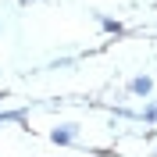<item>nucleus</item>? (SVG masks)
Segmentation results:
<instances>
[{"label":"nucleus","mask_w":157,"mask_h":157,"mask_svg":"<svg viewBox=\"0 0 157 157\" xmlns=\"http://www.w3.org/2000/svg\"><path fill=\"white\" fill-rule=\"evenodd\" d=\"M75 136H78V125H57V128H50V143H54V147H75Z\"/></svg>","instance_id":"nucleus-1"},{"label":"nucleus","mask_w":157,"mask_h":157,"mask_svg":"<svg viewBox=\"0 0 157 157\" xmlns=\"http://www.w3.org/2000/svg\"><path fill=\"white\" fill-rule=\"evenodd\" d=\"M128 93H132V97H150V93H154V78L150 75H136L128 82Z\"/></svg>","instance_id":"nucleus-2"},{"label":"nucleus","mask_w":157,"mask_h":157,"mask_svg":"<svg viewBox=\"0 0 157 157\" xmlns=\"http://www.w3.org/2000/svg\"><path fill=\"white\" fill-rule=\"evenodd\" d=\"M29 121V111L14 107V111H0V125H25Z\"/></svg>","instance_id":"nucleus-3"},{"label":"nucleus","mask_w":157,"mask_h":157,"mask_svg":"<svg viewBox=\"0 0 157 157\" xmlns=\"http://www.w3.org/2000/svg\"><path fill=\"white\" fill-rule=\"evenodd\" d=\"M136 121H147V125H157V104H147V107L136 114Z\"/></svg>","instance_id":"nucleus-4"},{"label":"nucleus","mask_w":157,"mask_h":157,"mask_svg":"<svg viewBox=\"0 0 157 157\" xmlns=\"http://www.w3.org/2000/svg\"><path fill=\"white\" fill-rule=\"evenodd\" d=\"M100 29H104V32H107V36H118V32H121V21H114V18H104V14H100Z\"/></svg>","instance_id":"nucleus-5"},{"label":"nucleus","mask_w":157,"mask_h":157,"mask_svg":"<svg viewBox=\"0 0 157 157\" xmlns=\"http://www.w3.org/2000/svg\"><path fill=\"white\" fill-rule=\"evenodd\" d=\"M111 114H114V118H128V121H136V114H132L128 107H111Z\"/></svg>","instance_id":"nucleus-6"},{"label":"nucleus","mask_w":157,"mask_h":157,"mask_svg":"<svg viewBox=\"0 0 157 157\" xmlns=\"http://www.w3.org/2000/svg\"><path fill=\"white\" fill-rule=\"evenodd\" d=\"M4 93H7V89H0V100H4Z\"/></svg>","instance_id":"nucleus-7"},{"label":"nucleus","mask_w":157,"mask_h":157,"mask_svg":"<svg viewBox=\"0 0 157 157\" xmlns=\"http://www.w3.org/2000/svg\"><path fill=\"white\" fill-rule=\"evenodd\" d=\"M18 4H32V0H18Z\"/></svg>","instance_id":"nucleus-8"}]
</instances>
